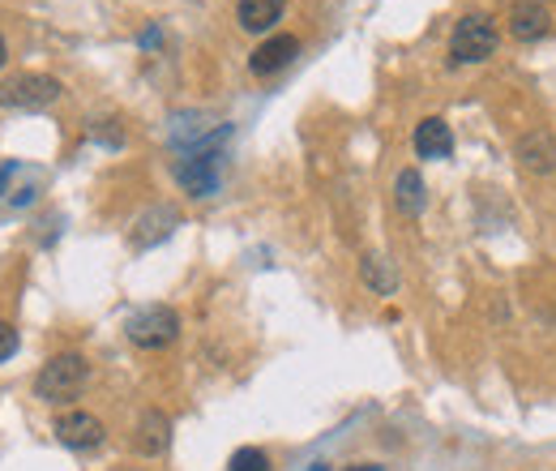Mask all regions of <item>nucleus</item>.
I'll use <instances>...</instances> for the list:
<instances>
[{"mask_svg":"<svg viewBox=\"0 0 556 471\" xmlns=\"http://www.w3.org/2000/svg\"><path fill=\"white\" fill-rule=\"evenodd\" d=\"M86 382H90L86 356L61 351V356H52V360L39 369V377H35V399H43V404H52V407H65L86 391Z\"/></svg>","mask_w":556,"mask_h":471,"instance_id":"obj_1","label":"nucleus"},{"mask_svg":"<svg viewBox=\"0 0 556 471\" xmlns=\"http://www.w3.org/2000/svg\"><path fill=\"white\" fill-rule=\"evenodd\" d=\"M65 95V86L48 73H13L9 82H0V108L13 112H43Z\"/></svg>","mask_w":556,"mask_h":471,"instance_id":"obj_2","label":"nucleus"},{"mask_svg":"<svg viewBox=\"0 0 556 471\" xmlns=\"http://www.w3.org/2000/svg\"><path fill=\"white\" fill-rule=\"evenodd\" d=\"M496 52V26L484 13H467L450 35V61L454 65H480Z\"/></svg>","mask_w":556,"mask_h":471,"instance_id":"obj_3","label":"nucleus"},{"mask_svg":"<svg viewBox=\"0 0 556 471\" xmlns=\"http://www.w3.org/2000/svg\"><path fill=\"white\" fill-rule=\"evenodd\" d=\"M125 335H129V343L146 347V351H159V347H172V343H176L180 318H176V309H167V305H146V309H138V313L125 322Z\"/></svg>","mask_w":556,"mask_h":471,"instance_id":"obj_4","label":"nucleus"},{"mask_svg":"<svg viewBox=\"0 0 556 471\" xmlns=\"http://www.w3.org/2000/svg\"><path fill=\"white\" fill-rule=\"evenodd\" d=\"M218 150L214 146H202V150H189L180 163H176V181L189 198H210L218 194Z\"/></svg>","mask_w":556,"mask_h":471,"instance_id":"obj_5","label":"nucleus"},{"mask_svg":"<svg viewBox=\"0 0 556 471\" xmlns=\"http://www.w3.org/2000/svg\"><path fill=\"white\" fill-rule=\"evenodd\" d=\"M505 22H509V35L518 44H535V39H544L553 30V13H548L544 0H514Z\"/></svg>","mask_w":556,"mask_h":471,"instance_id":"obj_6","label":"nucleus"},{"mask_svg":"<svg viewBox=\"0 0 556 471\" xmlns=\"http://www.w3.org/2000/svg\"><path fill=\"white\" fill-rule=\"evenodd\" d=\"M52 433H56V442L70 446V450H94V446L103 442V420L90 416V411H65Z\"/></svg>","mask_w":556,"mask_h":471,"instance_id":"obj_7","label":"nucleus"},{"mask_svg":"<svg viewBox=\"0 0 556 471\" xmlns=\"http://www.w3.org/2000/svg\"><path fill=\"white\" fill-rule=\"evenodd\" d=\"M514 154H518V163L527 168V172H556V137L548 129H535V134H522L518 137V146H514Z\"/></svg>","mask_w":556,"mask_h":471,"instance_id":"obj_8","label":"nucleus"},{"mask_svg":"<svg viewBox=\"0 0 556 471\" xmlns=\"http://www.w3.org/2000/svg\"><path fill=\"white\" fill-rule=\"evenodd\" d=\"M295 57H300V39H295V35H275V39H266V44L249 57V69H253L257 77H270V73L291 65Z\"/></svg>","mask_w":556,"mask_h":471,"instance_id":"obj_9","label":"nucleus"},{"mask_svg":"<svg viewBox=\"0 0 556 471\" xmlns=\"http://www.w3.org/2000/svg\"><path fill=\"white\" fill-rule=\"evenodd\" d=\"M134 446H138V455H146V459H159V455L172 446V420H167L163 411H154V407L141 411Z\"/></svg>","mask_w":556,"mask_h":471,"instance_id":"obj_10","label":"nucleus"},{"mask_svg":"<svg viewBox=\"0 0 556 471\" xmlns=\"http://www.w3.org/2000/svg\"><path fill=\"white\" fill-rule=\"evenodd\" d=\"M416 154L419 159H450L454 154V134L441 116H428L416 125Z\"/></svg>","mask_w":556,"mask_h":471,"instance_id":"obj_11","label":"nucleus"},{"mask_svg":"<svg viewBox=\"0 0 556 471\" xmlns=\"http://www.w3.org/2000/svg\"><path fill=\"white\" fill-rule=\"evenodd\" d=\"M236 17H240V26L249 35H262V30H270L278 17H282V0H240L236 4Z\"/></svg>","mask_w":556,"mask_h":471,"instance_id":"obj_12","label":"nucleus"},{"mask_svg":"<svg viewBox=\"0 0 556 471\" xmlns=\"http://www.w3.org/2000/svg\"><path fill=\"white\" fill-rule=\"evenodd\" d=\"M424 202H428V194H424V176H419L416 168H407V172H399V181H394V206L403 210V214H424Z\"/></svg>","mask_w":556,"mask_h":471,"instance_id":"obj_13","label":"nucleus"},{"mask_svg":"<svg viewBox=\"0 0 556 471\" xmlns=\"http://www.w3.org/2000/svg\"><path fill=\"white\" fill-rule=\"evenodd\" d=\"M359 270H364V283H368L377 296H390V292H399V274H394V267H390L381 253H368Z\"/></svg>","mask_w":556,"mask_h":471,"instance_id":"obj_14","label":"nucleus"},{"mask_svg":"<svg viewBox=\"0 0 556 471\" xmlns=\"http://www.w3.org/2000/svg\"><path fill=\"white\" fill-rule=\"evenodd\" d=\"M13 181H17V163H4L0 168V198H4V189H13ZM26 189H17V194H9V206H30L35 202V194H39V185H43V176L35 172V168H26Z\"/></svg>","mask_w":556,"mask_h":471,"instance_id":"obj_15","label":"nucleus"},{"mask_svg":"<svg viewBox=\"0 0 556 471\" xmlns=\"http://www.w3.org/2000/svg\"><path fill=\"white\" fill-rule=\"evenodd\" d=\"M227 471H275V468H270V455H266V450L240 446V450L227 459Z\"/></svg>","mask_w":556,"mask_h":471,"instance_id":"obj_16","label":"nucleus"},{"mask_svg":"<svg viewBox=\"0 0 556 471\" xmlns=\"http://www.w3.org/2000/svg\"><path fill=\"white\" fill-rule=\"evenodd\" d=\"M17 351V331L9 322H0V360H9Z\"/></svg>","mask_w":556,"mask_h":471,"instance_id":"obj_17","label":"nucleus"},{"mask_svg":"<svg viewBox=\"0 0 556 471\" xmlns=\"http://www.w3.org/2000/svg\"><path fill=\"white\" fill-rule=\"evenodd\" d=\"M348 471H377L372 463H359V468H348Z\"/></svg>","mask_w":556,"mask_h":471,"instance_id":"obj_18","label":"nucleus"},{"mask_svg":"<svg viewBox=\"0 0 556 471\" xmlns=\"http://www.w3.org/2000/svg\"><path fill=\"white\" fill-rule=\"evenodd\" d=\"M0 65H4V39H0Z\"/></svg>","mask_w":556,"mask_h":471,"instance_id":"obj_19","label":"nucleus"}]
</instances>
